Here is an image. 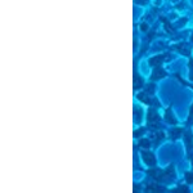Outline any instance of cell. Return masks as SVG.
<instances>
[{
    "label": "cell",
    "mask_w": 193,
    "mask_h": 193,
    "mask_svg": "<svg viewBox=\"0 0 193 193\" xmlns=\"http://www.w3.org/2000/svg\"><path fill=\"white\" fill-rule=\"evenodd\" d=\"M134 112H135V121H136V122H140V120H142L140 113H142V112H139V113H138V108H135V110H134Z\"/></svg>",
    "instance_id": "8fae6325"
},
{
    "label": "cell",
    "mask_w": 193,
    "mask_h": 193,
    "mask_svg": "<svg viewBox=\"0 0 193 193\" xmlns=\"http://www.w3.org/2000/svg\"><path fill=\"white\" fill-rule=\"evenodd\" d=\"M160 117H158V115L156 113V111H149L148 112V122H157Z\"/></svg>",
    "instance_id": "3957f363"
},
{
    "label": "cell",
    "mask_w": 193,
    "mask_h": 193,
    "mask_svg": "<svg viewBox=\"0 0 193 193\" xmlns=\"http://www.w3.org/2000/svg\"><path fill=\"white\" fill-rule=\"evenodd\" d=\"M139 145L140 147H143V148H148L149 145H151V143H149V140H147V139H140L139 140Z\"/></svg>",
    "instance_id": "ba28073f"
},
{
    "label": "cell",
    "mask_w": 193,
    "mask_h": 193,
    "mask_svg": "<svg viewBox=\"0 0 193 193\" xmlns=\"http://www.w3.org/2000/svg\"><path fill=\"white\" fill-rule=\"evenodd\" d=\"M186 179L188 183H193V174L192 173H187L186 174Z\"/></svg>",
    "instance_id": "30bf717a"
},
{
    "label": "cell",
    "mask_w": 193,
    "mask_h": 193,
    "mask_svg": "<svg viewBox=\"0 0 193 193\" xmlns=\"http://www.w3.org/2000/svg\"><path fill=\"white\" fill-rule=\"evenodd\" d=\"M142 86V80L138 77V75H134V88L135 89H138V88H140Z\"/></svg>",
    "instance_id": "52a82bcc"
},
{
    "label": "cell",
    "mask_w": 193,
    "mask_h": 193,
    "mask_svg": "<svg viewBox=\"0 0 193 193\" xmlns=\"http://www.w3.org/2000/svg\"><path fill=\"white\" fill-rule=\"evenodd\" d=\"M166 120H167V122L173 124V125H174V124H177V120L173 117V115H171L170 111H167V112H166Z\"/></svg>",
    "instance_id": "8992f818"
},
{
    "label": "cell",
    "mask_w": 193,
    "mask_h": 193,
    "mask_svg": "<svg viewBox=\"0 0 193 193\" xmlns=\"http://www.w3.org/2000/svg\"><path fill=\"white\" fill-rule=\"evenodd\" d=\"M178 192H188V188L187 187H179Z\"/></svg>",
    "instance_id": "7c38bea8"
},
{
    "label": "cell",
    "mask_w": 193,
    "mask_h": 193,
    "mask_svg": "<svg viewBox=\"0 0 193 193\" xmlns=\"http://www.w3.org/2000/svg\"><path fill=\"white\" fill-rule=\"evenodd\" d=\"M192 118H193V104L191 107V112H189V121H192Z\"/></svg>",
    "instance_id": "4fadbf2b"
},
{
    "label": "cell",
    "mask_w": 193,
    "mask_h": 193,
    "mask_svg": "<svg viewBox=\"0 0 193 193\" xmlns=\"http://www.w3.org/2000/svg\"><path fill=\"white\" fill-rule=\"evenodd\" d=\"M153 90H154V88L152 86V85H151V86H148V88H147V92H151V93H152Z\"/></svg>",
    "instance_id": "9a60e30c"
},
{
    "label": "cell",
    "mask_w": 193,
    "mask_h": 193,
    "mask_svg": "<svg viewBox=\"0 0 193 193\" xmlns=\"http://www.w3.org/2000/svg\"><path fill=\"white\" fill-rule=\"evenodd\" d=\"M142 30L145 31V30H147V25H142Z\"/></svg>",
    "instance_id": "2e32d148"
},
{
    "label": "cell",
    "mask_w": 193,
    "mask_h": 193,
    "mask_svg": "<svg viewBox=\"0 0 193 193\" xmlns=\"http://www.w3.org/2000/svg\"><path fill=\"white\" fill-rule=\"evenodd\" d=\"M180 133H182V131H180V129H177V130L171 131V135H173L174 139H177V138H179V136H180Z\"/></svg>",
    "instance_id": "9c48e42d"
},
{
    "label": "cell",
    "mask_w": 193,
    "mask_h": 193,
    "mask_svg": "<svg viewBox=\"0 0 193 193\" xmlns=\"http://www.w3.org/2000/svg\"><path fill=\"white\" fill-rule=\"evenodd\" d=\"M138 99L142 101L143 103H147V104H149V103H151V99H149V98L147 97V94H144V93H140V94H139V95H138Z\"/></svg>",
    "instance_id": "5b68a950"
},
{
    "label": "cell",
    "mask_w": 193,
    "mask_h": 193,
    "mask_svg": "<svg viewBox=\"0 0 193 193\" xmlns=\"http://www.w3.org/2000/svg\"><path fill=\"white\" fill-rule=\"evenodd\" d=\"M143 131H144V130H140V131H135V133H134V135H135V136H138V135H140V134H143Z\"/></svg>",
    "instance_id": "5bb4252c"
},
{
    "label": "cell",
    "mask_w": 193,
    "mask_h": 193,
    "mask_svg": "<svg viewBox=\"0 0 193 193\" xmlns=\"http://www.w3.org/2000/svg\"><path fill=\"white\" fill-rule=\"evenodd\" d=\"M162 59H164V57L162 55H156V57H153L149 59V64L151 66H156V64H160L162 62Z\"/></svg>",
    "instance_id": "277c9868"
},
{
    "label": "cell",
    "mask_w": 193,
    "mask_h": 193,
    "mask_svg": "<svg viewBox=\"0 0 193 193\" xmlns=\"http://www.w3.org/2000/svg\"><path fill=\"white\" fill-rule=\"evenodd\" d=\"M142 156H143V161L145 162V165L154 166V164H156V160H154V156L151 152H143V153H142Z\"/></svg>",
    "instance_id": "6da1fadb"
},
{
    "label": "cell",
    "mask_w": 193,
    "mask_h": 193,
    "mask_svg": "<svg viewBox=\"0 0 193 193\" xmlns=\"http://www.w3.org/2000/svg\"><path fill=\"white\" fill-rule=\"evenodd\" d=\"M165 71L162 70V68L160 67H157V68H154V71H153V74H152V80H158V79H162V77H165Z\"/></svg>",
    "instance_id": "7a4b0ae2"
},
{
    "label": "cell",
    "mask_w": 193,
    "mask_h": 193,
    "mask_svg": "<svg viewBox=\"0 0 193 193\" xmlns=\"http://www.w3.org/2000/svg\"><path fill=\"white\" fill-rule=\"evenodd\" d=\"M189 67H191L192 70H193V61H191V62H189Z\"/></svg>",
    "instance_id": "e0dca14e"
}]
</instances>
